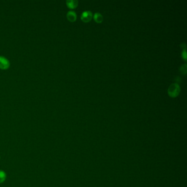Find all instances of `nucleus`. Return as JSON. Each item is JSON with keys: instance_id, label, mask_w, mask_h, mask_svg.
<instances>
[{"instance_id": "3", "label": "nucleus", "mask_w": 187, "mask_h": 187, "mask_svg": "<svg viewBox=\"0 0 187 187\" xmlns=\"http://www.w3.org/2000/svg\"><path fill=\"white\" fill-rule=\"evenodd\" d=\"M92 12L90 11H86L81 14V19L84 22H89L92 18Z\"/></svg>"}, {"instance_id": "4", "label": "nucleus", "mask_w": 187, "mask_h": 187, "mask_svg": "<svg viewBox=\"0 0 187 187\" xmlns=\"http://www.w3.org/2000/svg\"><path fill=\"white\" fill-rule=\"evenodd\" d=\"M66 17L68 20L71 22H75L77 18V15L75 11H69L66 14Z\"/></svg>"}, {"instance_id": "8", "label": "nucleus", "mask_w": 187, "mask_h": 187, "mask_svg": "<svg viewBox=\"0 0 187 187\" xmlns=\"http://www.w3.org/2000/svg\"><path fill=\"white\" fill-rule=\"evenodd\" d=\"M187 64H184L183 65L181 66L179 69V72L182 74L185 75L187 73Z\"/></svg>"}, {"instance_id": "5", "label": "nucleus", "mask_w": 187, "mask_h": 187, "mask_svg": "<svg viewBox=\"0 0 187 187\" xmlns=\"http://www.w3.org/2000/svg\"><path fill=\"white\" fill-rule=\"evenodd\" d=\"M66 3L69 8L74 9L78 6V2L77 0H67Z\"/></svg>"}, {"instance_id": "7", "label": "nucleus", "mask_w": 187, "mask_h": 187, "mask_svg": "<svg viewBox=\"0 0 187 187\" xmlns=\"http://www.w3.org/2000/svg\"><path fill=\"white\" fill-rule=\"evenodd\" d=\"M6 173L2 170H0V184L3 183L6 179Z\"/></svg>"}, {"instance_id": "6", "label": "nucleus", "mask_w": 187, "mask_h": 187, "mask_svg": "<svg viewBox=\"0 0 187 187\" xmlns=\"http://www.w3.org/2000/svg\"><path fill=\"white\" fill-rule=\"evenodd\" d=\"M94 19L98 23H100L103 22V16L100 13L96 12L94 15Z\"/></svg>"}, {"instance_id": "1", "label": "nucleus", "mask_w": 187, "mask_h": 187, "mask_svg": "<svg viewBox=\"0 0 187 187\" xmlns=\"http://www.w3.org/2000/svg\"><path fill=\"white\" fill-rule=\"evenodd\" d=\"M181 92V87L178 84H172L168 88V94L170 97H177Z\"/></svg>"}, {"instance_id": "2", "label": "nucleus", "mask_w": 187, "mask_h": 187, "mask_svg": "<svg viewBox=\"0 0 187 187\" xmlns=\"http://www.w3.org/2000/svg\"><path fill=\"white\" fill-rule=\"evenodd\" d=\"M10 62L8 59L3 56H0V69L7 70L10 68Z\"/></svg>"}, {"instance_id": "9", "label": "nucleus", "mask_w": 187, "mask_h": 187, "mask_svg": "<svg viewBox=\"0 0 187 187\" xmlns=\"http://www.w3.org/2000/svg\"><path fill=\"white\" fill-rule=\"evenodd\" d=\"M182 57L183 59L186 60L187 58V52H186V49H184L182 52Z\"/></svg>"}, {"instance_id": "10", "label": "nucleus", "mask_w": 187, "mask_h": 187, "mask_svg": "<svg viewBox=\"0 0 187 187\" xmlns=\"http://www.w3.org/2000/svg\"><path fill=\"white\" fill-rule=\"evenodd\" d=\"M180 46H181V48H182L183 50H184V49H185V48H186V44H185V43H182V44H181Z\"/></svg>"}]
</instances>
